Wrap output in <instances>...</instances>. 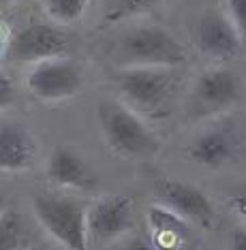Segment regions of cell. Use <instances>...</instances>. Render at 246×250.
Here are the masks:
<instances>
[{
	"mask_svg": "<svg viewBox=\"0 0 246 250\" xmlns=\"http://www.w3.org/2000/svg\"><path fill=\"white\" fill-rule=\"evenodd\" d=\"M120 54L127 62L144 66H174L186 60L182 45L158 26H139L120 39Z\"/></svg>",
	"mask_w": 246,
	"mask_h": 250,
	"instance_id": "7a4b0ae2",
	"label": "cell"
},
{
	"mask_svg": "<svg viewBox=\"0 0 246 250\" xmlns=\"http://www.w3.org/2000/svg\"><path fill=\"white\" fill-rule=\"evenodd\" d=\"M231 246L236 250H246V231L238 229L231 233Z\"/></svg>",
	"mask_w": 246,
	"mask_h": 250,
	"instance_id": "ffe728a7",
	"label": "cell"
},
{
	"mask_svg": "<svg viewBox=\"0 0 246 250\" xmlns=\"http://www.w3.org/2000/svg\"><path fill=\"white\" fill-rule=\"evenodd\" d=\"M158 0H120V7L116 15H131V13H144V11L152 9Z\"/></svg>",
	"mask_w": 246,
	"mask_h": 250,
	"instance_id": "e0dca14e",
	"label": "cell"
},
{
	"mask_svg": "<svg viewBox=\"0 0 246 250\" xmlns=\"http://www.w3.org/2000/svg\"><path fill=\"white\" fill-rule=\"evenodd\" d=\"M32 206L39 223L65 248L82 250L86 246V212L77 201L54 195H37Z\"/></svg>",
	"mask_w": 246,
	"mask_h": 250,
	"instance_id": "3957f363",
	"label": "cell"
},
{
	"mask_svg": "<svg viewBox=\"0 0 246 250\" xmlns=\"http://www.w3.org/2000/svg\"><path fill=\"white\" fill-rule=\"evenodd\" d=\"M68 47V37L49 24H28L15 32L9 56L20 62H45L60 58Z\"/></svg>",
	"mask_w": 246,
	"mask_h": 250,
	"instance_id": "8992f818",
	"label": "cell"
},
{
	"mask_svg": "<svg viewBox=\"0 0 246 250\" xmlns=\"http://www.w3.org/2000/svg\"><path fill=\"white\" fill-rule=\"evenodd\" d=\"M47 173L56 184L65 186V188L90 190V188H94V184H96V178L88 169V165H86L75 152L67 150V147H56V150L51 152Z\"/></svg>",
	"mask_w": 246,
	"mask_h": 250,
	"instance_id": "30bf717a",
	"label": "cell"
},
{
	"mask_svg": "<svg viewBox=\"0 0 246 250\" xmlns=\"http://www.w3.org/2000/svg\"><path fill=\"white\" fill-rule=\"evenodd\" d=\"M17 240H20V218L13 212H4L0 218V248H15Z\"/></svg>",
	"mask_w": 246,
	"mask_h": 250,
	"instance_id": "2e32d148",
	"label": "cell"
},
{
	"mask_svg": "<svg viewBox=\"0 0 246 250\" xmlns=\"http://www.w3.org/2000/svg\"><path fill=\"white\" fill-rule=\"evenodd\" d=\"M195 92L203 105L223 109V107H229L238 101L240 83L233 73L216 69V71L205 73L203 77H199Z\"/></svg>",
	"mask_w": 246,
	"mask_h": 250,
	"instance_id": "8fae6325",
	"label": "cell"
},
{
	"mask_svg": "<svg viewBox=\"0 0 246 250\" xmlns=\"http://www.w3.org/2000/svg\"><path fill=\"white\" fill-rule=\"evenodd\" d=\"M229 13L238 32L246 37V0H229Z\"/></svg>",
	"mask_w": 246,
	"mask_h": 250,
	"instance_id": "ac0fdd59",
	"label": "cell"
},
{
	"mask_svg": "<svg viewBox=\"0 0 246 250\" xmlns=\"http://www.w3.org/2000/svg\"><path fill=\"white\" fill-rule=\"evenodd\" d=\"M118 88L124 99L144 109L161 107L174 88V77L169 71H157L150 66L131 69L118 75Z\"/></svg>",
	"mask_w": 246,
	"mask_h": 250,
	"instance_id": "52a82bcc",
	"label": "cell"
},
{
	"mask_svg": "<svg viewBox=\"0 0 246 250\" xmlns=\"http://www.w3.org/2000/svg\"><path fill=\"white\" fill-rule=\"evenodd\" d=\"M188 156L193 158L197 165L216 169L221 165H225L233 156V146L227 133L223 130H210L203 133L201 137H197L188 147Z\"/></svg>",
	"mask_w": 246,
	"mask_h": 250,
	"instance_id": "4fadbf2b",
	"label": "cell"
},
{
	"mask_svg": "<svg viewBox=\"0 0 246 250\" xmlns=\"http://www.w3.org/2000/svg\"><path fill=\"white\" fill-rule=\"evenodd\" d=\"M229 206H231V209H236L240 216H244V218H246V192H240V195L231 197L229 199Z\"/></svg>",
	"mask_w": 246,
	"mask_h": 250,
	"instance_id": "d6986e66",
	"label": "cell"
},
{
	"mask_svg": "<svg viewBox=\"0 0 246 250\" xmlns=\"http://www.w3.org/2000/svg\"><path fill=\"white\" fill-rule=\"evenodd\" d=\"M9 103V82L7 77H2V105Z\"/></svg>",
	"mask_w": 246,
	"mask_h": 250,
	"instance_id": "44dd1931",
	"label": "cell"
},
{
	"mask_svg": "<svg viewBox=\"0 0 246 250\" xmlns=\"http://www.w3.org/2000/svg\"><path fill=\"white\" fill-rule=\"evenodd\" d=\"M133 223V201L127 195H105L86 212V233L88 240L103 244L127 233Z\"/></svg>",
	"mask_w": 246,
	"mask_h": 250,
	"instance_id": "277c9868",
	"label": "cell"
},
{
	"mask_svg": "<svg viewBox=\"0 0 246 250\" xmlns=\"http://www.w3.org/2000/svg\"><path fill=\"white\" fill-rule=\"evenodd\" d=\"M32 141L24 128L4 124L0 130V167L2 171H22L32 163Z\"/></svg>",
	"mask_w": 246,
	"mask_h": 250,
	"instance_id": "7c38bea8",
	"label": "cell"
},
{
	"mask_svg": "<svg viewBox=\"0 0 246 250\" xmlns=\"http://www.w3.org/2000/svg\"><path fill=\"white\" fill-rule=\"evenodd\" d=\"M197 47L214 60H229L240 54V32L221 13H205L197 24Z\"/></svg>",
	"mask_w": 246,
	"mask_h": 250,
	"instance_id": "9c48e42d",
	"label": "cell"
},
{
	"mask_svg": "<svg viewBox=\"0 0 246 250\" xmlns=\"http://www.w3.org/2000/svg\"><path fill=\"white\" fill-rule=\"evenodd\" d=\"M88 0H45V9H47L49 18L60 21V24H71L82 18Z\"/></svg>",
	"mask_w": 246,
	"mask_h": 250,
	"instance_id": "9a60e30c",
	"label": "cell"
},
{
	"mask_svg": "<svg viewBox=\"0 0 246 250\" xmlns=\"http://www.w3.org/2000/svg\"><path fill=\"white\" fill-rule=\"evenodd\" d=\"M82 71L71 60H45L28 75V90L41 101H65L82 90Z\"/></svg>",
	"mask_w": 246,
	"mask_h": 250,
	"instance_id": "5b68a950",
	"label": "cell"
},
{
	"mask_svg": "<svg viewBox=\"0 0 246 250\" xmlns=\"http://www.w3.org/2000/svg\"><path fill=\"white\" fill-rule=\"evenodd\" d=\"M158 197L163 199V203L169 209H174L178 216L184 220L197 223L201 227H210L214 218V208L210 203V199L203 195L197 186L184 184V182L176 180H165L158 184Z\"/></svg>",
	"mask_w": 246,
	"mask_h": 250,
	"instance_id": "ba28073f",
	"label": "cell"
},
{
	"mask_svg": "<svg viewBox=\"0 0 246 250\" xmlns=\"http://www.w3.org/2000/svg\"><path fill=\"white\" fill-rule=\"evenodd\" d=\"M150 225L154 229V237L157 240H165L167 237V246H174L176 242H180L186 235V225L184 218L178 216L174 209H161L154 208L150 209Z\"/></svg>",
	"mask_w": 246,
	"mask_h": 250,
	"instance_id": "5bb4252c",
	"label": "cell"
},
{
	"mask_svg": "<svg viewBox=\"0 0 246 250\" xmlns=\"http://www.w3.org/2000/svg\"><path fill=\"white\" fill-rule=\"evenodd\" d=\"M101 130L107 146L122 158L150 156L158 150V141L152 130L133 111L120 103H103L99 109Z\"/></svg>",
	"mask_w": 246,
	"mask_h": 250,
	"instance_id": "6da1fadb",
	"label": "cell"
}]
</instances>
